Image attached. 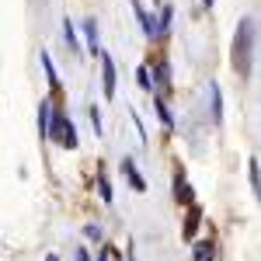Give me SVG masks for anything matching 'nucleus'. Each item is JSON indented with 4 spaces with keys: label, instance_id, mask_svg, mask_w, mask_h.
Segmentation results:
<instances>
[{
    "label": "nucleus",
    "instance_id": "5",
    "mask_svg": "<svg viewBox=\"0 0 261 261\" xmlns=\"http://www.w3.org/2000/svg\"><path fill=\"white\" fill-rule=\"evenodd\" d=\"M209 105H213V122L220 125L223 122V101H220V87L216 84H209Z\"/></svg>",
    "mask_w": 261,
    "mask_h": 261
},
{
    "label": "nucleus",
    "instance_id": "2",
    "mask_svg": "<svg viewBox=\"0 0 261 261\" xmlns=\"http://www.w3.org/2000/svg\"><path fill=\"white\" fill-rule=\"evenodd\" d=\"M45 133L56 143H63V146H77V129H73V122L66 119V115H53V122H49Z\"/></svg>",
    "mask_w": 261,
    "mask_h": 261
},
{
    "label": "nucleus",
    "instance_id": "6",
    "mask_svg": "<svg viewBox=\"0 0 261 261\" xmlns=\"http://www.w3.org/2000/svg\"><path fill=\"white\" fill-rule=\"evenodd\" d=\"M84 32H87V42H91V53L101 56V49H98V24H94V18L84 21Z\"/></svg>",
    "mask_w": 261,
    "mask_h": 261
},
{
    "label": "nucleus",
    "instance_id": "4",
    "mask_svg": "<svg viewBox=\"0 0 261 261\" xmlns=\"http://www.w3.org/2000/svg\"><path fill=\"white\" fill-rule=\"evenodd\" d=\"M101 66H105V98L115 94V66H112V56L101 53Z\"/></svg>",
    "mask_w": 261,
    "mask_h": 261
},
{
    "label": "nucleus",
    "instance_id": "17",
    "mask_svg": "<svg viewBox=\"0 0 261 261\" xmlns=\"http://www.w3.org/2000/svg\"><path fill=\"white\" fill-rule=\"evenodd\" d=\"M91 122H94V133L101 136V108H91Z\"/></svg>",
    "mask_w": 261,
    "mask_h": 261
},
{
    "label": "nucleus",
    "instance_id": "13",
    "mask_svg": "<svg viewBox=\"0 0 261 261\" xmlns=\"http://www.w3.org/2000/svg\"><path fill=\"white\" fill-rule=\"evenodd\" d=\"M136 81H140V87H146V91L153 87V77H150V70H146V66H140V70H136Z\"/></svg>",
    "mask_w": 261,
    "mask_h": 261
},
{
    "label": "nucleus",
    "instance_id": "9",
    "mask_svg": "<svg viewBox=\"0 0 261 261\" xmlns=\"http://www.w3.org/2000/svg\"><path fill=\"white\" fill-rule=\"evenodd\" d=\"M42 66H45V77L53 87H60V77H56V70H53V60H49V53H42Z\"/></svg>",
    "mask_w": 261,
    "mask_h": 261
},
{
    "label": "nucleus",
    "instance_id": "7",
    "mask_svg": "<svg viewBox=\"0 0 261 261\" xmlns=\"http://www.w3.org/2000/svg\"><path fill=\"white\" fill-rule=\"evenodd\" d=\"M216 258V247H213V241H202L199 247H195V261H213Z\"/></svg>",
    "mask_w": 261,
    "mask_h": 261
},
{
    "label": "nucleus",
    "instance_id": "16",
    "mask_svg": "<svg viewBox=\"0 0 261 261\" xmlns=\"http://www.w3.org/2000/svg\"><path fill=\"white\" fill-rule=\"evenodd\" d=\"M171 18H174V11L167 7V11H164V18H161V28H157V32H167V28H171Z\"/></svg>",
    "mask_w": 261,
    "mask_h": 261
},
{
    "label": "nucleus",
    "instance_id": "14",
    "mask_svg": "<svg viewBox=\"0 0 261 261\" xmlns=\"http://www.w3.org/2000/svg\"><path fill=\"white\" fill-rule=\"evenodd\" d=\"M66 42H70V49H73V56L81 53V42H77V32H73V24L66 21Z\"/></svg>",
    "mask_w": 261,
    "mask_h": 261
},
{
    "label": "nucleus",
    "instance_id": "12",
    "mask_svg": "<svg viewBox=\"0 0 261 261\" xmlns=\"http://www.w3.org/2000/svg\"><path fill=\"white\" fill-rule=\"evenodd\" d=\"M199 209H192V213H188V223H185V237H192V233H195V226H199Z\"/></svg>",
    "mask_w": 261,
    "mask_h": 261
},
{
    "label": "nucleus",
    "instance_id": "3",
    "mask_svg": "<svg viewBox=\"0 0 261 261\" xmlns=\"http://www.w3.org/2000/svg\"><path fill=\"white\" fill-rule=\"evenodd\" d=\"M122 174L129 178V185H133L136 192H146V181H143V174L136 171V161H133V157H125V161H122Z\"/></svg>",
    "mask_w": 261,
    "mask_h": 261
},
{
    "label": "nucleus",
    "instance_id": "15",
    "mask_svg": "<svg viewBox=\"0 0 261 261\" xmlns=\"http://www.w3.org/2000/svg\"><path fill=\"white\" fill-rule=\"evenodd\" d=\"M98 192H101V202H112V185H108L105 178L98 181Z\"/></svg>",
    "mask_w": 261,
    "mask_h": 261
},
{
    "label": "nucleus",
    "instance_id": "18",
    "mask_svg": "<svg viewBox=\"0 0 261 261\" xmlns=\"http://www.w3.org/2000/svg\"><path fill=\"white\" fill-rule=\"evenodd\" d=\"M84 233H87V237H91V241H101V226H94V223H91V226H87V230H84Z\"/></svg>",
    "mask_w": 261,
    "mask_h": 261
},
{
    "label": "nucleus",
    "instance_id": "11",
    "mask_svg": "<svg viewBox=\"0 0 261 261\" xmlns=\"http://www.w3.org/2000/svg\"><path fill=\"white\" fill-rule=\"evenodd\" d=\"M153 112H157V119H161L164 125H171V112L164 108V101H161V98H153Z\"/></svg>",
    "mask_w": 261,
    "mask_h": 261
},
{
    "label": "nucleus",
    "instance_id": "1",
    "mask_svg": "<svg viewBox=\"0 0 261 261\" xmlns=\"http://www.w3.org/2000/svg\"><path fill=\"white\" fill-rule=\"evenodd\" d=\"M251 39H254V21L247 18L237 32V42H233V66L247 73V63H251Z\"/></svg>",
    "mask_w": 261,
    "mask_h": 261
},
{
    "label": "nucleus",
    "instance_id": "8",
    "mask_svg": "<svg viewBox=\"0 0 261 261\" xmlns=\"http://www.w3.org/2000/svg\"><path fill=\"white\" fill-rule=\"evenodd\" d=\"M49 122H53V105L42 101V108H39V129H42V133L49 129Z\"/></svg>",
    "mask_w": 261,
    "mask_h": 261
},
{
    "label": "nucleus",
    "instance_id": "20",
    "mask_svg": "<svg viewBox=\"0 0 261 261\" xmlns=\"http://www.w3.org/2000/svg\"><path fill=\"white\" fill-rule=\"evenodd\" d=\"M202 4H205V7H213V4H216V0H202Z\"/></svg>",
    "mask_w": 261,
    "mask_h": 261
},
{
    "label": "nucleus",
    "instance_id": "19",
    "mask_svg": "<svg viewBox=\"0 0 261 261\" xmlns=\"http://www.w3.org/2000/svg\"><path fill=\"white\" fill-rule=\"evenodd\" d=\"M251 185L258 188V161H251Z\"/></svg>",
    "mask_w": 261,
    "mask_h": 261
},
{
    "label": "nucleus",
    "instance_id": "10",
    "mask_svg": "<svg viewBox=\"0 0 261 261\" xmlns=\"http://www.w3.org/2000/svg\"><path fill=\"white\" fill-rule=\"evenodd\" d=\"M157 84H161V87H171V66H167V63L157 66Z\"/></svg>",
    "mask_w": 261,
    "mask_h": 261
},
{
    "label": "nucleus",
    "instance_id": "21",
    "mask_svg": "<svg viewBox=\"0 0 261 261\" xmlns=\"http://www.w3.org/2000/svg\"><path fill=\"white\" fill-rule=\"evenodd\" d=\"M45 261H60V258H56V254H49V258H45Z\"/></svg>",
    "mask_w": 261,
    "mask_h": 261
}]
</instances>
